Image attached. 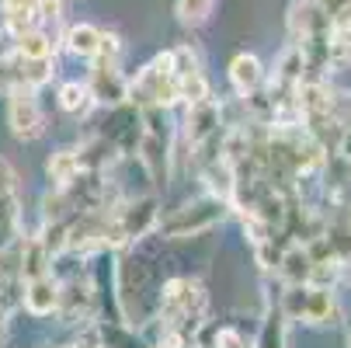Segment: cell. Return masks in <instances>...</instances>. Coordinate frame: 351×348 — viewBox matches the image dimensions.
Masks as SVG:
<instances>
[{"label": "cell", "instance_id": "4316f807", "mask_svg": "<svg viewBox=\"0 0 351 348\" xmlns=\"http://www.w3.org/2000/svg\"><path fill=\"white\" fill-rule=\"evenodd\" d=\"M14 192H18V171L11 167V161L0 157V198L14 195Z\"/></svg>", "mask_w": 351, "mask_h": 348}, {"label": "cell", "instance_id": "f1b7e54d", "mask_svg": "<svg viewBox=\"0 0 351 348\" xmlns=\"http://www.w3.org/2000/svg\"><path fill=\"white\" fill-rule=\"evenodd\" d=\"M330 154H337L344 164H351V122H344V129H341V136H337V143H334Z\"/></svg>", "mask_w": 351, "mask_h": 348}, {"label": "cell", "instance_id": "4fadbf2b", "mask_svg": "<svg viewBox=\"0 0 351 348\" xmlns=\"http://www.w3.org/2000/svg\"><path fill=\"white\" fill-rule=\"evenodd\" d=\"M265 77H268V70H265V63L254 53H237L230 60V67H226V80H230L237 97H247V94H254L258 87H265Z\"/></svg>", "mask_w": 351, "mask_h": 348}, {"label": "cell", "instance_id": "5b68a950", "mask_svg": "<svg viewBox=\"0 0 351 348\" xmlns=\"http://www.w3.org/2000/svg\"><path fill=\"white\" fill-rule=\"evenodd\" d=\"M56 321L66 324V327H77V324L87 327V324L97 321V296H94V286H90L84 265H80L77 272L60 275V307H56Z\"/></svg>", "mask_w": 351, "mask_h": 348}, {"label": "cell", "instance_id": "2e32d148", "mask_svg": "<svg viewBox=\"0 0 351 348\" xmlns=\"http://www.w3.org/2000/svg\"><path fill=\"white\" fill-rule=\"evenodd\" d=\"M63 49L73 56V60H84L90 63L97 56V45H101V28H97L94 21H70L63 28Z\"/></svg>", "mask_w": 351, "mask_h": 348}, {"label": "cell", "instance_id": "6da1fadb", "mask_svg": "<svg viewBox=\"0 0 351 348\" xmlns=\"http://www.w3.org/2000/svg\"><path fill=\"white\" fill-rule=\"evenodd\" d=\"M157 258L146 251V244H129L115 251V296H119V310L129 327H143L154 317L157 303Z\"/></svg>", "mask_w": 351, "mask_h": 348}, {"label": "cell", "instance_id": "d4e9b609", "mask_svg": "<svg viewBox=\"0 0 351 348\" xmlns=\"http://www.w3.org/2000/svg\"><path fill=\"white\" fill-rule=\"evenodd\" d=\"M66 21V4L63 0H38V25L56 32L60 25Z\"/></svg>", "mask_w": 351, "mask_h": 348}, {"label": "cell", "instance_id": "603a6c76", "mask_svg": "<svg viewBox=\"0 0 351 348\" xmlns=\"http://www.w3.org/2000/svg\"><path fill=\"white\" fill-rule=\"evenodd\" d=\"M216 11V0H174V14L184 28H202Z\"/></svg>", "mask_w": 351, "mask_h": 348}, {"label": "cell", "instance_id": "277c9868", "mask_svg": "<svg viewBox=\"0 0 351 348\" xmlns=\"http://www.w3.org/2000/svg\"><path fill=\"white\" fill-rule=\"evenodd\" d=\"M129 102L132 105H160V108H178L181 94H178V77L171 63V49L157 53L149 63H143L129 77Z\"/></svg>", "mask_w": 351, "mask_h": 348}, {"label": "cell", "instance_id": "d6986e66", "mask_svg": "<svg viewBox=\"0 0 351 348\" xmlns=\"http://www.w3.org/2000/svg\"><path fill=\"white\" fill-rule=\"evenodd\" d=\"M56 108L70 119H87L94 112V97L84 80H63L56 91Z\"/></svg>", "mask_w": 351, "mask_h": 348}, {"label": "cell", "instance_id": "ffe728a7", "mask_svg": "<svg viewBox=\"0 0 351 348\" xmlns=\"http://www.w3.org/2000/svg\"><path fill=\"white\" fill-rule=\"evenodd\" d=\"M11 63H14V84H25V87H35V91L49 87L53 77H56V56H49V60H18V56H11Z\"/></svg>", "mask_w": 351, "mask_h": 348}, {"label": "cell", "instance_id": "30bf717a", "mask_svg": "<svg viewBox=\"0 0 351 348\" xmlns=\"http://www.w3.org/2000/svg\"><path fill=\"white\" fill-rule=\"evenodd\" d=\"M18 307L28 317H35V321L56 317V307H60V275L49 272V275H38V279L21 282V303Z\"/></svg>", "mask_w": 351, "mask_h": 348}, {"label": "cell", "instance_id": "52a82bcc", "mask_svg": "<svg viewBox=\"0 0 351 348\" xmlns=\"http://www.w3.org/2000/svg\"><path fill=\"white\" fill-rule=\"evenodd\" d=\"M181 108V119H178V143L184 150L191 146L206 143L209 136L223 132V105L219 97H206V102H191V105H178Z\"/></svg>", "mask_w": 351, "mask_h": 348}, {"label": "cell", "instance_id": "4dcf8cb0", "mask_svg": "<svg viewBox=\"0 0 351 348\" xmlns=\"http://www.w3.org/2000/svg\"><path fill=\"white\" fill-rule=\"evenodd\" d=\"M341 327H344V348H351V307L348 303L341 310Z\"/></svg>", "mask_w": 351, "mask_h": 348}, {"label": "cell", "instance_id": "8992f818", "mask_svg": "<svg viewBox=\"0 0 351 348\" xmlns=\"http://www.w3.org/2000/svg\"><path fill=\"white\" fill-rule=\"evenodd\" d=\"M8 129L18 143H35L45 136V112H42V102H38V91L35 87H25V84H14L8 94Z\"/></svg>", "mask_w": 351, "mask_h": 348}, {"label": "cell", "instance_id": "cb8c5ba5", "mask_svg": "<svg viewBox=\"0 0 351 348\" xmlns=\"http://www.w3.org/2000/svg\"><path fill=\"white\" fill-rule=\"evenodd\" d=\"M330 32H341V28H351V0H317Z\"/></svg>", "mask_w": 351, "mask_h": 348}, {"label": "cell", "instance_id": "9c48e42d", "mask_svg": "<svg viewBox=\"0 0 351 348\" xmlns=\"http://www.w3.org/2000/svg\"><path fill=\"white\" fill-rule=\"evenodd\" d=\"M94 132H101L105 139L115 143V150L125 157V154H136V146L143 139V115H139V105L132 102H122L115 108H105V119H101V129H94Z\"/></svg>", "mask_w": 351, "mask_h": 348}, {"label": "cell", "instance_id": "e0dca14e", "mask_svg": "<svg viewBox=\"0 0 351 348\" xmlns=\"http://www.w3.org/2000/svg\"><path fill=\"white\" fill-rule=\"evenodd\" d=\"M38 25V0H0V32L8 38Z\"/></svg>", "mask_w": 351, "mask_h": 348}, {"label": "cell", "instance_id": "1f68e13d", "mask_svg": "<svg viewBox=\"0 0 351 348\" xmlns=\"http://www.w3.org/2000/svg\"><path fill=\"white\" fill-rule=\"evenodd\" d=\"M191 348H209V345H191Z\"/></svg>", "mask_w": 351, "mask_h": 348}, {"label": "cell", "instance_id": "7a4b0ae2", "mask_svg": "<svg viewBox=\"0 0 351 348\" xmlns=\"http://www.w3.org/2000/svg\"><path fill=\"white\" fill-rule=\"evenodd\" d=\"M233 216V202L213 195V192H198L184 202L171 206L167 213H160L154 237L157 240H195V237H206L216 227H223Z\"/></svg>", "mask_w": 351, "mask_h": 348}, {"label": "cell", "instance_id": "484cf974", "mask_svg": "<svg viewBox=\"0 0 351 348\" xmlns=\"http://www.w3.org/2000/svg\"><path fill=\"white\" fill-rule=\"evenodd\" d=\"M122 49H125L122 35H119V32H112V28H101V45H97V56H101V60H115V63H122Z\"/></svg>", "mask_w": 351, "mask_h": 348}, {"label": "cell", "instance_id": "7c38bea8", "mask_svg": "<svg viewBox=\"0 0 351 348\" xmlns=\"http://www.w3.org/2000/svg\"><path fill=\"white\" fill-rule=\"evenodd\" d=\"M330 35V25L317 0H292L289 4V42H310Z\"/></svg>", "mask_w": 351, "mask_h": 348}, {"label": "cell", "instance_id": "5bb4252c", "mask_svg": "<svg viewBox=\"0 0 351 348\" xmlns=\"http://www.w3.org/2000/svg\"><path fill=\"white\" fill-rule=\"evenodd\" d=\"M310 272H313V262H310L306 244L289 240L282 247V255H278V265H275L271 279H278L282 286H299V282H310Z\"/></svg>", "mask_w": 351, "mask_h": 348}, {"label": "cell", "instance_id": "8fae6325", "mask_svg": "<svg viewBox=\"0 0 351 348\" xmlns=\"http://www.w3.org/2000/svg\"><path fill=\"white\" fill-rule=\"evenodd\" d=\"M341 310H344V303H341V292H337V286H317V282H310V289H306V310H303V327H337L341 324Z\"/></svg>", "mask_w": 351, "mask_h": 348}, {"label": "cell", "instance_id": "ac0fdd59", "mask_svg": "<svg viewBox=\"0 0 351 348\" xmlns=\"http://www.w3.org/2000/svg\"><path fill=\"white\" fill-rule=\"evenodd\" d=\"M80 174H84V164H80L77 146H60V150L49 154V161H45V181H49V188H63V185H70Z\"/></svg>", "mask_w": 351, "mask_h": 348}, {"label": "cell", "instance_id": "9a60e30c", "mask_svg": "<svg viewBox=\"0 0 351 348\" xmlns=\"http://www.w3.org/2000/svg\"><path fill=\"white\" fill-rule=\"evenodd\" d=\"M56 53H60L56 35L49 28H42V25H35V28H28V32L11 38V56H18V60H49Z\"/></svg>", "mask_w": 351, "mask_h": 348}, {"label": "cell", "instance_id": "f546056e", "mask_svg": "<svg viewBox=\"0 0 351 348\" xmlns=\"http://www.w3.org/2000/svg\"><path fill=\"white\" fill-rule=\"evenodd\" d=\"M73 348H101V345H97V338H94V331H90V324H87V331L73 341Z\"/></svg>", "mask_w": 351, "mask_h": 348}, {"label": "cell", "instance_id": "ba28073f", "mask_svg": "<svg viewBox=\"0 0 351 348\" xmlns=\"http://www.w3.org/2000/svg\"><path fill=\"white\" fill-rule=\"evenodd\" d=\"M84 84H87V91L94 97V108H115V105L129 102V73L115 60L94 56Z\"/></svg>", "mask_w": 351, "mask_h": 348}, {"label": "cell", "instance_id": "83f0119b", "mask_svg": "<svg viewBox=\"0 0 351 348\" xmlns=\"http://www.w3.org/2000/svg\"><path fill=\"white\" fill-rule=\"evenodd\" d=\"M11 87H14V63H11L8 53H0V97H4Z\"/></svg>", "mask_w": 351, "mask_h": 348}, {"label": "cell", "instance_id": "44dd1931", "mask_svg": "<svg viewBox=\"0 0 351 348\" xmlns=\"http://www.w3.org/2000/svg\"><path fill=\"white\" fill-rule=\"evenodd\" d=\"M285 345H289V321L278 314L275 303H268L254 334V348H285Z\"/></svg>", "mask_w": 351, "mask_h": 348}, {"label": "cell", "instance_id": "3957f363", "mask_svg": "<svg viewBox=\"0 0 351 348\" xmlns=\"http://www.w3.org/2000/svg\"><path fill=\"white\" fill-rule=\"evenodd\" d=\"M149 321H160V324H178L184 331L195 334L209 321V292L202 286V279L195 275H167L157 286V303H154V317Z\"/></svg>", "mask_w": 351, "mask_h": 348}, {"label": "cell", "instance_id": "7402d4cb", "mask_svg": "<svg viewBox=\"0 0 351 348\" xmlns=\"http://www.w3.org/2000/svg\"><path fill=\"white\" fill-rule=\"evenodd\" d=\"M306 289H310V282H299V286H282V292H278V314L289 321V324H299L303 321V310H306Z\"/></svg>", "mask_w": 351, "mask_h": 348}]
</instances>
